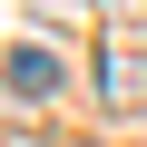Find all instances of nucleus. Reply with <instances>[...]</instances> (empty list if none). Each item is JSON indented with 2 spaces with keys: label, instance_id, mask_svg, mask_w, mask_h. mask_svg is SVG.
I'll list each match as a JSON object with an SVG mask.
<instances>
[{
  "label": "nucleus",
  "instance_id": "1",
  "mask_svg": "<svg viewBox=\"0 0 147 147\" xmlns=\"http://www.w3.org/2000/svg\"><path fill=\"white\" fill-rule=\"evenodd\" d=\"M98 108H147V49H98Z\"/></svg>",
  "mask_w": 147,
  "mask_h": 147
},
{
  "label": "nucleus",
  "instance_id": "2",
  "mask_svg": "<svg viewBox=\"0 0 147 147\" xmlns=\"http://www.w3.org/2000/svg\"><path fill=\"white\" fill-rule=\"evenodd\" d=\"M0 88H10V98H59V59L30 39V49H10V59H0Z\"/></svg>",
  "mask_w": 147,
  "mask_h": 147
}]
</instances>
